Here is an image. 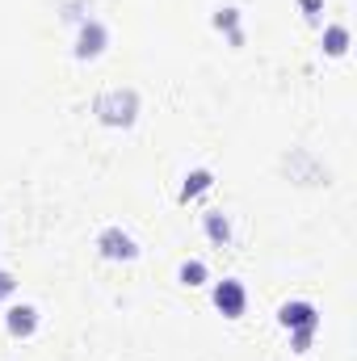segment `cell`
I'll list each match as a JSON object with an SVG mask.
<instances>
[{"label": "cell", "instance_id": "cell-11", "mask_svg": "<svg viewBox=\"0 0 357 361\" xmlns=\"http://www.w3.org/2000/svg\"><path fill=\"white\" fill-rule=\"evenodd\" d=\"M177 277L185 281V286H206V277H210V273H206V265H202V261H185Z\"/></svg>", "mask_w": 357, "mask_h": 361}, {"label": "cell", "instance_id": "cell-14", "mask_svg": "<svg viewBox=\"0 0 357 361\" xmlns=\"http://www.w3.org/2000/svg\"><path fill=\"white\" fill-rule=\"evenodd\" d=\"M311 336L315 332H294V353H307L311 349Z\"/></svg>", "mask_w": 357, "mask_h": 361}, {"label": "cell", "instance_id": "cell-4", "mask_svg": "<svg viewBox=\"0 0 357 361\" xmlns=\"http://www.w3.org/2000/svg\"><path fill=\"white\" fill-rule=\"evenodd\" d=\"M105 42H109L105 21L85 17V21H80V38H76V59H97V55L105 51Z\"/></svg>", "mask_w": 357, "mask_h": 361}, {"label": "cell", "instance_id": "cell-13", "mask_svg": "<svg viewBox=\"0 0 357 361\" xmlns=\"http://www.w3.org/2000/svg\"><path fill=\"white\" fill-rule=\"evenodd\" d=\"M298 8H303V17H320V8H324V0H298Z\"/></svg>", "mask_w": 357, "mask_h": 361}, {"label": "cell", "instance_id": "cell-5", "mask_svg": "<svg viewBox=\"0 0 357 361\" xmlns=\"http://www.w3.org/2000/svg\"><path fill=\"white\" fill-rule=\"evenodd\" d=\"M277 324L290 328V332H315V328H320V315H315L311 302H282Z\"/></svg>", "mask_w": 357, "mask_h": 361}, {"label": "cell", "instance_id": "cell-10", "mask_svg": "<svg viewBox=\"0 0 357 361\" xmlns=\"http://www.w3.org/2000/svg\"><path fill=\"white\" fill-rule=\"evenodd\" d=\"M320 47H324V55L341 59V55L349 51V30H345V25H328V30H324V42H320Z\"/></svg>", "mask_w": 357, "mask_h": 361}, {"label": "cell", "instance_id": "cell-7", "mask_svg": "<svg viewBox=\"0 0 357 361\" xmlns=\"http://www.w3.org/2000/svg\"><path fill=\"white\" fill-rule=\"evenodd\" d=\"M202 223H206V235H210V244H219V248H227V244H231V223H227V214L210 210Z\"/></svg>", "mask_w": 357, "mask_h": 361}, {"label": "cell", "instance_id": "cell-9", "mask_svg": "<svg viewBox=\"0 0 357 361\" xmlns=\"http://www.w3.org/2000/svg\"><path fill=\"white\" fill-rule=\"evenodd\" d=\"M214 30H227L231 47H244V34H240V8H219V13H214Z\"/></svg>", "mask_w": 357, "mask_h": 361}, {"label": "cell", "instance_id": "cell-3", "mask_svg": "<svg viewBox=\"0 0 357 361\" xmlns=\"http://www.w3.org/2000/svg\"><path fill=\"white\" fill-rule=\"evenodd\" d=\"M214 307H219L227 319H240V315H244V307H248V290H244V281L223 277V281L214 286Z\"/></svg>", "mask_w": 357, "mask_h": 361}, {"label": "cell", "instance_id": "cell-1", "mask_svg": "<svg viewBox=\"0 0 357 361\" xmlns=\"http://www.w3.org/2000/svg\"><path fill=\"white\" fill-rule=\"evenodd\" d=\"M92 114L101 126H135L139 118V92L135 89H109L92 101Z\"/></svg>", "mask_w": 357, "mask_h": 361}, {"label": "cell", "instance_id": "cell-8", "mask_svg": "<svg viewBox=\"0 0 357 361\" xmlns=\"http://www.w3.org/2000/svg\"><path fill=\"white\" fill-rule=\"evenodd\" d=\"M214 185V177L206 173V169H193L189 177H185V185H181V193H177V202H189V197H202L206 189Z\"/></svg>", "mask_w": 357, "mask_h": 361}, {"label": "cell", "instance_id": "cell-12", "mask_svg": "<svg viewBox=\"0 0 357 361\" xmlns=\"http://www.w3.org/2000/svg\"><path fill=\"white\" fill-rule=\"evenodd\" d=\"M13 290H17V277H13L8 269H0V302H4V298H8Z\"/></svg>", "mask_w": 357, "mask_h": 361}, {"label": "cell", "instance_id": "cell-6", "mask_svg": "<svg viewBox=\"0 0 357 361\" xmlns=\"http://www.w3.org/2000/svg\"><path fill=\"white\" fill-rule=\"evenodd\" d=\"M4 324H8V332H13V336H34V328H38V307H30V302L8 307Z\"/></svg>", "mask_w": 357, "mask_h": 361}, {"label": "cell", "instance_id": "cell-2", "mask_svg": "<svg viewBox=\"0 0 357 361\" xmlns=\"http://www.w3.org/2000/svg\"><path fill=\"white\" fill-rule=\"evenodd\" d=\"M97 252H101L105 261H135V257H139V244H135L122 227H105V231L97 235Z\"/></svg>", "mask_w": 357, "mask_h": 361}]
</instances>
